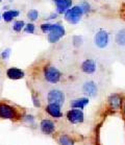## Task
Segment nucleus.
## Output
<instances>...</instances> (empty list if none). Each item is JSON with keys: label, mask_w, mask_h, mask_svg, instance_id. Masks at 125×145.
<instances>
[{"label": "nucleus", "mask_w": 125, "mask_h": 145, "mask_svg": "<svg viewBox=\"0 0 125 145\" xmlns=\"http://www.w3.org/2000/svg\"><path fill=\"white\" fill-rule=\"evenodd\" d=\"M7 75L8 78L10 79H21L23 78L24 75H25V73H24L23 70L19 69V68H10V69H7Z\"/></svg>", "instance_id": "4468645a"}, {"label": "nucleus", "mask_w": 125, "mask_h": 145, "mask_svg": "<svg viewBox=\"0 0 125 145\" xmlns=\"http://www.w3.org/2000/svg\"><path fill=\"white\" fill-rule=\"evenodd\" d=\"M123 111H124V115H125V105H124V108H123Z\"/></svg>", "instance_id": "bb28decb"}, {"label": "nucleus", "mask_w": 125, "mask_h": 145, "mask_svg": "<svg viewBox=\"0 0 125 145\" xmlns=\"http://www.w3.org/2000/svg\"><path fill=\"white\" fill-rule=\"evenodd\" d=\"M35 29H36V26H35V24H33V23L26 24L25 27H24V31L26 33H35Z\"/></svg>", "instance_id": "412c9836"}, {"label": "nucleus", "mask_w": 125, "mask_h": 145, "mask_svg": "<svg viewBox=\"0 0 125 145\" xmlns=\"http://www.w3.org/2000/svg\"><path fill=\"white\" fill-rule=\"evenodd\" d=\"M8 1H10V2H13V1H14V0H8Z\"/></svg>", "instance_id": "cd10ccee"}, {"label": "nucleus", "mask_w": 125, "mask_h": 145, "mask_svg": "<svg viewBox=\"0 0 125 145\" xmlns=\"http://www.w3.org/2000/svg\"><path fill=\"white\" fill-rule=\"evenodd\" d=\"M116 42L120 46H125V29H121L116 35Z\"/></svg>", "instance_id": "f3484780"}, {"label": "nucleus", "mask_w": 125, "mask_h": 145, "mask_svg": "<svg viewBox=\"0 0 125 145\" xmlns=\"http://www.w3.org/2000/svg\"><path fill=\"white\" fill-rule=\"evenodd\" d=\"M27 18L31 21H36L39 18V12L36 10H30L28 13H27Z\"/></svg>", "instance_id": "aec40b11"}, {"label": "nucleus", "mask_w": 125, "mask_h": 145, "mask_svg": "<svg viewBox=\"0 0 125 145\" xmlns=\"http://www.w3.org/2000/svg\"><path fill=\"white\" fill-rule=\"evenodd\" d=\"M62 73L57 68L53 66H47L44 68V77L48 82L56 84L59 82Z\"/></svg>", "instance_id": "f03ea898"}, {"label": "nucleus", "mask_w": 125, "mask_h": 145, "mask_svg": "<svg viewBox=\"0 0 125 145\" xmlns=\"http://www.w3.org/2000/svg\"><path fill=\"white\" fill-rule=\"evenodd\" d=\"M1 18H2V17H1V15H0V19H1Z\"/></svg>", "instance_id": "c756f323"}, {"label": "nucleus", "mask_w": 125, "mask_h": 145, "mask_svg": "<svg viewBox=\"0 0 125 145\" xmlns=\"http://www.w3.org/2000/svg\"><path fill=\"white\" fill-rule=\"evenodd\" d=\"M94 43L98 48H105L109 43V35L105 30H99L94 36Z\"/></svg>", "instance_id": "39448f33"}, {"label": "nucleus", "mask_w": 125, "mask_h": 145, "mask_svg": "<svg viewBox=\"0 0 125 145\" xmlns=\"http://www.w3.org/2000/svg\"><path fill=\"white\" fill-rule=\"evenodd\" d=\"M67 119L73 124H77V123H81L83 121L85 115L80 109H73L67 113Z\"/></svg>", "instance_id": "423d86ee"}, {"label": "nucleus", "mask_w": 125, "mask_h": 145, "mask_svg": "<svg viewBox=\"0 0 125 145\" xmlns=\"http://www.w3.org/2000/svg\"><path fill=\"white\" fill-rule=\"evenodd\" d=\"M46 112L54 118H61L62 116L61 106L55 105V103H48V106H46Z\"/></svg>", "instance_id": "9b49d317"}, {"label": "nucleus", "mask_w": 125, "mask_h": 145, "mask_svg": "<svg viewBox=\"0 0 125 145\" xmlns=\"http://www.w3.org/2000/svg\"><path fill=\"white\" fill-rule=\"evenodd\" d=\"M33 105H35V106H36V108H40V106H41L40 100L38 98H36L35 96H33Z\"/></svg>", "instance_id": "a878e982"}, {"label": "nucleus", "mask_w": 125, "mask_h": 145, "mask_svg": "<svg viewBox=\"0 0 125 145\" xmlns=\"http://www.w3.org/2000/svg\"><path fill=\"white\" fill-rule=\"evenodd\" d=\"M25 121L27 123H33L35 122V118H33V116L31 115H26L25 116Z\"/></svg>", "instance_id": "393cba45"}, {"label": "nucleus", "mask_w": 125, "mask_h": 145, "mask_svg": "<svg viewBox=\"0 0 125 145\" xmlns=\"http://www.w3.org/2000/svg\"><path fill=\"white\" fill-rule=\"evenodd\" d=\"M109 106L114 110H119L122 106V98L121 96L117 94V93H114V94H111L109 97Z\"/></svg>", "instance_id": "f8f14e48"}, {"label": "nucleus", "mask_w": 125, "mask_h": 145, "mask_svg": "<svg viewBox=\"0 0 125 145\" xmlns=\"http://www.w3.org/2000/svg\"><path fill=\"white\" fill-rule=\"evenodd\" d=\"M10 48L5 49L3 52L1 53V57H2L3 59H7L8 57H10Z\"/></svg>", "instance_id": "5701e85b"}, {"label": "nucleus", "mask_w": 125, "mask_h": 145, "mask_svg": "<svg viewBox=\"0 0 125 145\" xmlns=\"http://www.w3.org/2000/svg\"><path fill=\"white\" fill-rule=\"evenodd\" d=\"M80 7H82V10H83V12H85V13H88V12H90V4L88 3V2H83Z\"/></svg>", "instance_id": "b1692460"}, {"label": "nucleus", "mask_w": 125, "mask_h": 145, "mask_svg": "<svg viewBox=\"0 0 125 145\" xmlns=\"http://www.w3.org/2000/svg\"><path fill=\"white\" fill-rule=\"evenodd\" d=\"M20 12L19 10H5L1 17H2V19L5 21V22H10V21H13L15 18L19 16Z\"/></svg>", "instance_id": "dca6fc26"}, {"label": "nucleus", "mask_w": 125, "mask_h": 145, "mask_svg": "<svg viewBox=\"0 0 125 145\" xmlns=\"http://www.w3.org/2000/svg\"><path fill=\"white\" fill-rule=\"evenodd\" d=\"M65 99H66L65 94L61 90H50L47 94V101L49 103H55V105H59V106H62L65 103Z\"/></svg>", "instance_id": "20e7f679"}, {"label": "nucleus", "mask_w": 125, "mask_h": 145, "mask_svg": "<svg viewBox=\"0 0 125 145\" xmlns=\"http://www.w3.org/2000/svg\"><path fill=\"white\" fill-rule=\"evenodd\" d=\"M59 142L61 145H74L73 139H71L68 135H62L59 136Z\"/></svg>", "instance_id": "a211bd4d"}, {"label": "nucleus", "mask_w": 125, "mask_h": 145, "mask_svg": "<svg viewBox=\"0 0 125 145\" xmlns=\"http://www.w3.org/2000/svg\"><path fill=\"white\" fill-rule=\"evenodd\" d=\"M82 92H83L85 95L89 96V97H95L98 94L97 85L94 82H92V80L86 82L83 84V86H82Z\"/></svg>", "instance_id": "6e6552de"}, {"label": "nucleus", "mask_w": 125, "mask_h": 145, "mask_svg": "<svg viewBox=\"0 0 125 145\" xmlns=\"http://www.w3.org/2000/svg\"><path fill=\"white\" fill-rule=\"evenodd\" d=\"M85 14L80 5H75L67 10L65 13V19L71 24H77L81 19L82 15Z\"/></svg>", "instance_id": "f257e3e1"}, {"label": "nucleus", "mask_w": 125, "mask_h": 145, "mask_svg": "<svg viewBox=\"0 0 125 145\" xmlns=\"http://www.w3.org/2000/svg\"><path fill=\"white\" fill-rule=\"evenodd\" d=\"M40 127H41V131L43 134H46V135H51L54 131H55V125L51 120L49 119H44L41 121L40 123Z\"/></svg>", "instance_id": "1a4fd4ad"}, {"label": "nucleus", "mask_w": 125, "mask_h": 145, "mask_svg": "<svg viewBox=\"0 0 125 145\" xmlns=\"http://www.w3.org/2000/svg\"><path fill=\"white\" fill-rule=\"evenodd\" d=\"M81 70L86 74H93L96 71V64L95 62L91 59H86L83 63L81 64Z\"/></svg>", "instance_id": "ddd939ff"}, {"label": "nucleus", "mask_w": 125, "mask_h": 145, "mask_svg": "<svg viewBox=\"0 0 125 145\" xmlns=\"http://www.w3.org/2000/svg\"><path fill=\"white\" fill-rule=\"evenodd\" d=\"M16 117V111L13 106L0 103V118L2 119H13Z\"/></svg>", "instance_id": "0eeeda50"}, {"label": "nucleus", "mask_w": 125, "mask_h": 145, "mask_svg": "<svg viewBox=\"0 0 125 145\" xmlns=\"http://www.w3.org/2000/svg\"><path fill=\"white\" fill-rule=\"evenodd\" d=\"M89 103V98L88 97H79V98H75L71 100L70 106L73 109H80L82 110L85 106Z\"/></svg>", "instance_id": "2eb2a0df"}, {"label": "nucleus", "mask_w": 125, "mask_h": 145, "mask_svg": "<svg viewBox=\"0 0 125 145\" xmlns=\"http://www.w3.org/2000/svg\"><path fill=\"white\" fill-rule=\"evenodd\" d=\"M51 26H52L51 23H43L41 25V29H42L43 33H49V30L51 29Z\"/></svg>", "instance_id": "4be33fe9"}, {"label": "nucleus", "mask_w": 125, "mask_h": 145, "mask_svg": "<svg viewBox=\"0 0 125 145\" xmlns=\"http://www.w3.org/2000/svg\"><path fill=\"white\" fill-rule=\"evenodd\" d=\"M65 36V28L61 24H52L51 29L48 33V41L50 43H56L59 39Z\"/></svg>", "instance_id": "7ed1b4c3"}, {"label": "nucleus", "mask_w": 125, "mask_h": 145, "mask_svg": "<svg viewBox=\"0 0 125 145\" xmlns=\"http://www.w3.org/2000/svg\"><path fill=\"white\" fill-rule=\"evenodd\" d=\"M52 1H54V2H56V1H59V0H52Z\"/></svg>", "instance_id": "c85d7f7f"}, {"label": "nucleus", "mask_w": 125, "mask_h": 145, "mask_svg": "<svg viewBox=\"0 0 125 145\" xmlns=\"http://www.w3.org/2000/svg\"><path fill=\"white\" fill-rule=\"evenodd\" d=\"M1 1H2V0H0V2H1Z\"/></svg>", "instance_id": "7c9ffc66"}, {"label": "nucleus", "mask_w": 125, "mask_h": 145, "mask_svg": "<svg viewBox=\"0 0 125 145\" xmlns=\"http://www.w3.org/2000/svg\"><path fill=\"white\" fill-rule=\"evenodd\" d=\"M24 27H25V23H24V21L22 20H20V21H16L13 25V29L17 33H19L21 31L22 29H24Z\"/></svg>", "instance_id": "6ab92c4d"}, {"label": "nucleus", "mask_w": 125, "mask_h": 145, "mask_svg": "<svg viewBox=\"0 0 125 145\" xmlns=\"http://www.w3.org/2000/svg\"><path fill=\"white\" fill-rule=\"evenodd\" d=\"M56 4V13L65 14L72 5V0H59L55 2Z\"/></svg>", "instance_id": "9d476101"}]
</instances>
